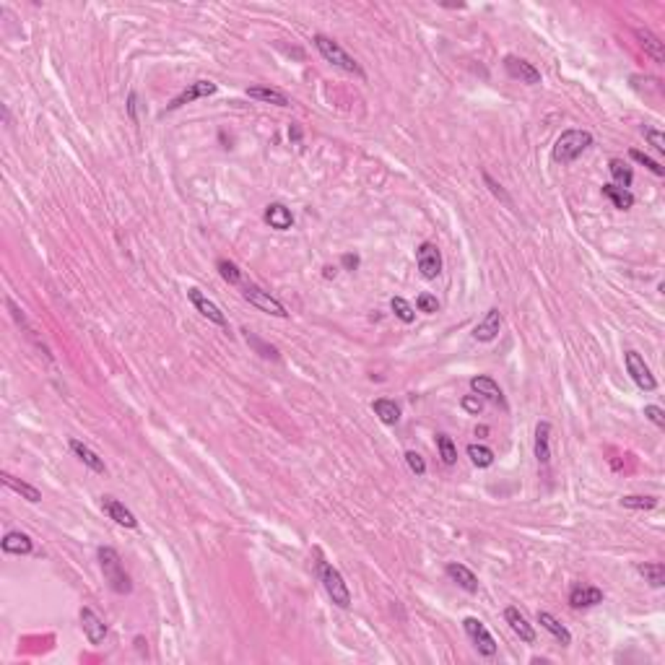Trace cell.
Instances as JSON below:
<instances>
[{
    "label": "cell",
    "mask_w": 665,
    "mask_h": 665,
    "mask_svg": "<svg viewBox=\"0 0 665 665\" xmlns=\"http://www.w3.org/2000/svg\"><path fill=\"white\" fill-rule=\"evenodd\" d=\"M99 567H102V575H105V582L110 585V590L120 595H128L133 590V582H130V575L122 567L120 553L114 551L112 546H102L99 548Z\"/></svg>",
    "instance_id": "cell-1"
},
{
    "label": "cell",
    "mask_w": 665,
    "mask_h": 665,
    "mask_svg": "<svg viewBox=\"0 0 665 665\" xmlns=\"http://www.w3.org/2000/svg\"><path fill=\"white\" fill-rule=\"evenodd\" d=\"M590 146H593V136L587 130H564L553 143V159L559 164H572Z\"/></svg>",
    "instance_id": "cell-2"
},
{
    "label": "cell",
    "mask_w": 665,
    "mask_h": 665,
    "mask_svg": "<svg viewBox=\"0 0 665 665\" xmlns=\"http://www.w3.org/2000/svg\"><path fill=\"white\" fill-rule=\"evenodd\" d=\"M312 42H314V47H317V52H320L328 63H333L336 68H341V71L353 73V76L364 78V68H361V65L356 63V60H353V57L348 55V52H346L336 40H330V37H325V34H314Z\"/></svg>",
    "instance_id": "cell-3"
},
{
    "label": "cell",
    "mask_w": 665,
    "mask_h": 665,
    "mask_svg": "<svg viewBox=\"0 0 665 665\" xmlns=\"http://www.w3.org/2000/svg\"><path fill=\"white\" fill-rule=\"evenodd\" d=\"M317 572H320L322 587H325V593L333 598V603H336L338 608H348V606H351V593H348V585L343 582V575H341L333 564H328V561H320V564H317Z\"/></svg>",
    "instance_id": "cell-4"
},
{
    "label": "cell",
    "mask_w": 665,
    "mask_h": 665,
    "mask_svg": "<svg viewBox=\"0 0 665 665\" xmlns=\"http://www.w3.org/2000/svg\"><path fill=\"white\" fill-rule=\"evenodd\" d=\"M242 297L247 299L249 305L252 307H257L260 312H265V314H273V317H286V307L281 305L278 299L276 297H271V291H263L260 286H255V283H247L245 286V291H242Z\"/></svg>",
    "instance_id": "cell-5"
},
{
    "label": "cell",
    "mask_w": 665,
    "mask_h": 665,
    "mask_svg": "<svg viewBox=\"0 0 665 665\" xmlns=\"http://www.w3.org/2000/svg\"><path fill=\"white\" fill-rule=\"evenodd\" d=\"M463 629H465V634L471 637V642L476 645V649H478L481 655H486V657H494V655H497V642H494V637L489 634V629L483 626L481 618L468 616V618L463 621Z\"/></svg>",
    "instance_id": "cell-6"
},
{
    "label": "cell",
    "mask_w": 665,
    "mask_h": 665,
    "mask_svg": "<svg viewBox=\"0 0 665 665\" xmlns=\"http://www.w3.org/2000/svg\"><path fill=\"white\" fill-rule=\"evenodd\" d=\"M624 361H626V372L632 375L634 385L640 387V390H647V393H652L657 387V379L655 375L649 372V367L645 364V359H642L637 351H626L624 353Z\"/></svg>",
    "instance_id": "cell-7"
},
{
    "label": "cell",
    "mask_w": 665,
    "mask_h": 665,
    "mask_svg": "<svg viewBox=\"0 0 665 665\" xmlns=\"http://www.w3.org/2000/svg\"><path fill=\"white\" fill-rule=\"evenodd\" d=\"M416 263H418V271H421V276H424L426 281L437 278L442 273V252L440 247L434 245V242H421L416 247Z\"/></svg>",
    "instance_id": "cell-8"
},
{
    "label": "cell",
    "mask_w": 665,
    "mask_h": 665,
    "mask_svg": "<svg viewBox=\"0 0 665 665\" xmlns=\"http://www.w3.org/2000/svg\"><path fill=\"white\" fill-rule=\"evenodd\" d=\"M218 91V86L213 83V81H195V83H190V86L184 88L182 94H177L172 102L167 105L169 112H175V110H180V107L184 105H193V102H198V99H206V97H213Z\"/></svg>",
    "instance_id": "cell-9"
},
{
    "label": "cell",
    "mask_w": 665,
    "mask_h": 665,
    "mask_svg": "<svg viewBox=\"0 0 665 665\" xmlns=\"http://www.w3.org/2000/svg\"><path fill=\"white\" fill-rule=\"evenodd\" d=\"M187 299L193 302V307L198 310V312L206 317L208 322H213V325H218V328H229V320H226V314L218 310V305H213L206 294H203L201 289H187Z\"/></svg>",
    "instance_id": "cell-10"
},
{
    "label": "cell",
    "mask_w": 665,
    "mask_h": 665,
    "mask_svg": "<svg viewBox=\"0 0 665 665\" xmlns=\"http://www.w3.org/2000/svg\"><path fill=\"white\" fill-rule=\"evenodd\" d=\"M78 618H81V629H83V634H86V640L91 642V645H102V642L107 640V624L97 611L83 606V608L78 611Z\"/></svg>",
    "instance_id": "cell-11"
},
{
    "label": "cell",
    "mask_w": 665,
    "mask_h": 665,
    "mask_svg": "<svg viewBox=\"0 0 665 665\" xmlns=\"http://www.w3.org/2000/svg\"><path fill=\"white\" fill-rule=\"evenodd\" d=\"M505 71L510 73L512 78L522 81V83H530V86L541 83V71H538L533 63H528V60H522V57H517V55L505 57Z\"/></svg>",
    "instance_id": "cell-12"
},
{
    "label": "cell",
    "mask_w": 665,
    "mask_h": 665,
    "mask_svg": "<svg viewBox=\"0 0 665 665\" xmlns=\"http://www.w3.org/2000/svg\"><path fill=\"white\" fill-rule=\"evenodd\" d=\"M102 510H105V512L110 514V520H114L117 525H122V528H138L136 514L130 512V510H128L125 505H122L120 499L102 497Z\"/></svg>",
    "instance_id": "cell-13"
},
{
    "label": "cell",
    "mask_w": 665,
    "mask_h": 665,
    "mask_svg": "<svg viewBox=\"0 0 665 665\" xmlns=\"http://www.w3.org/2000/svg\"><path fill=\"white\" fill-rule=\"evenodd\" d=\"M502 322H505L502 320V312H499V310H489L486 317L473 328V338H476V341H481V343H489V341H494V338L499 336Z\"/></svg>",
    "instance_id": "cell-14"
},
{
    "label": "cell",
    "mask_w": 665,
    "mask_h": 665,
    "mask_svg": "<svg viewBox=\"0 0 665 665\" xmlns=\"http://www.w3.org/2000/svg\"><path fill=\"white\" fill-rule=\"evenodd\" d=\"M598 603H603V590L595 585H577L569 593V606L572 608H590V606H598Z\"/></svg>",
    "instance_id": "cell-15"
},
{
    "label": "cell",
    "mask_w": 665,
    "mask_h": 665,
    "mask_svg": "<svg viewBox=\"0 0 665 665\" xmlns=\"http://www.w3.org/2000/svg\"><path fill=\"white\" fill-rule=\"evenodd\" d=\"M471 390L476 395H481V398H486V401L497 403V406H502V408H507V401H505V393H502V387L491 379V377H473L471 379Z\"/></svg>",
    "instance_id": "cell-16"
},
{
    "label": "cell",
    "mask_w": 665,
    "mask_h": 665,
    "mask_svg": "<svg viewBox=\"0 0 665 665\" xmlns=\"http://www.w3.org/2000/svg\"><path fill=\"white\" fill-rule=\"evenodd\" d=\"M447 577L455 582L457 587H463L465 593H478V577L473 575L471 569L465 567V564H457V561H449L447 564Z\"/></svg>",
    "instance_id": "cell-17"
},
{
    "label": "cell",
    "mask_w": 665,
    "mask_h": 665,
    "mask_svg": "<svg viewBox=\"0 0 665 665\" xmlns=\"http://www.w3.org/2000/svg\"><path fill=\"white\" fill-rule=\"evenodd\" d=\"M634 37L640 40L642 49H645V55L652 57V63H657V65H663V63H665V47H663V42L657 40V37H655L652 32H649V29H634Z\"/></svg>",
    "instance_id": "cell-18"
},
{
    "label": "cell",
    "mask_w": 665,
    "mask_h": 665,
    "mask_svg": "<svg viewBox=\"0 0 665 665\" xmlns=\"http://www.w3.org/2000/svg\"><path fill=\"white\" fill-rule=\"evenodd\" d=\"M265 224H271V229H278V232H286L294 226V213H291L283 203H271L265 208Z\"/></svg>",
    "instance_id": "cell-19"
},
{
    "label": "cell",
    "mask_w": 665,
    "mask_h": 665,
    "mask_svg": "<svg viewBox=\"0 0 665 665\" xmlns=\"http://www.w3.org/2000/svg\"><path fill=\"white\" fill-rule=\"evenodd\" d=\"M538 624L543 626L548 634H553V640L561 642V647H569V645H572V634H569V629L561 624L556 616H551L548 611H538Z\"/></svg>",
    "instance_id": "cell-20"
},
{
    "label": "cell",
    "mask_w": 665,
    "mask_h": 665,
    "mask_svg": "<svg viewBox=\"0 0 665 665\" xmlns=\"http://www.w3.org/2000/svg\"><path fill=\"white\" fill-rule=\"evenodd\" d=\"M536 460L541 465H548L551 460V424L548 421H541L536 426Z\"/></svg>",
    "instance_id": "cell-21"
},
{
    "label": "cell",
    "mask_w": 665,
    "mask_h": 665,
    "mask_svg": "<svg viewBox=\"0 0 665 665\" xmlns=\"http://www.w3.org/2000/svg\"><path fill=\"white\" fill-rule=\"evenodd\" d=\"M505 621L510 624V629H512V632L517 634L522 642H536V629L528 624V618L522 616L517 608H507L505 611Z\"/></svg>",
    "instance_id": "cell-22"
},
{
    "label": "cell",
    "mask_w": 665,
    "mask_h": 665,
    "mask_svg": "<svg viewBox=\"0 0 665 665\" xmlns=\"http://www.w3.org/2000/svg\"><path fill=\"white\" fill-rule=\"evenodd\" d=\"M71 449L76 452V457H78V460L86 465V468H91L94 473H107L105 460H102V457H99L94 449L88 447V445H83L81 440H71Z\"/></svg>",
    "instance_id": "cell-23"
},
{
    "label": "cell",
    "mask_w": 665,
    "mask_h": 665,
    "mask_svg": "<svg viewBox=\"0 0 665 665\" xmlns=\"http://www.w3.org/2000/svg\"><path fill=\"white\" fill-rule=\"evenodd\" d=\"M32 548H34L32 538L26 536V533H21V530H11V533L3 536V551L6 553L26 556V553H32Z\"/></svg>",
    "instance_id": "cell-24"
},
{
    "label": "cell",
    "mask_w": 665,
    "mask_h": 665,
    "mask_svg": "<svg viewBox=\"0 0 665 665\" xmlns=\"http://www.w3.org/2000/svg\"><path fill=\"white\" fill-rule=\"evenodd\" d=\"M247 97L252 99H260V102H265V105H276V107H289L291 99L283 94V91H278V88L273 86H252L247 88Z\"/></svg>",
    "instance_id": "cell-25"
},
{
    "label": "cell",
    "mask_w": 665,
    "mask_h": 665,
    "mask_svg": "<svg viewBox=\"0 0 665 665\" xmlns=\"http://www.w3.org/2000/svg\"><path fill=\"white\" fill-rule=\"evenodd\" d=\"M372 408H375V413L379 416L382 424L393 426L401 421V406L395 401H390V398H377V401L372 403Z\"/></svg>",
    "instance_id": "cell-26"
},
{
    "label": "cell",
    "mask_w": 665,
    "mask_h": 665,
    "mask_svg": "<svg viewBox=\"0 0 665 665\" xmlns=\"http://www.w3.org/2000/svg\"><path fill=\"white\" fill-rule=\"evenodd\" d=\"M0 478H3V483H6L8 489H13V491H16V494H21V497H24L26 502H32V505H37V502H42V491L37 489V486H32V483L18 481V478H13L11 473H3Z\"/></svg>",
    "instance_id": "cell-27"
},
{
    "label": "cell",
    "mask_w": 665,
    "mask_h": 665,
    "mask_svg": "<svg viewBox=\"0 0 665 665\" xmlns=\"http://www.w3.org/2000/svg\"><path fill=\"white\" fill-rule=\"evenodd\" d=\"M603 195H606V198L613 203V208H618V211H629L634 206V195L629 193V190H624V187H618V184H603Z\"/></svg>",
    "instance_id": "cell-28"
},
{
    "label": "cell",
    "mask_w": 665,
    "mask_h": 665,
    "mask_svg": "<svg viewBox=\"0 0 665 665\" xmlns=\"http://www.w3.org/2000/svg\"><path fill=\"white\" fill-rule=\"evenodd\" d=\"M637 572H640L645 582H649L652 587H663L665 585V564L660 561H645V564H637Z\"/></svg>",
    "instance_id": "cell-29"
},
{
    "label": "cell",
    "mask_w": 665,
    "mask_h": 665,
    "mask_svg": "<svg viewBox=\"0 0 665 665\" xmlns=\"http://www.w3.org/2000/svg\"><path fill=\"white\" fill-rule=\"evenodd\" d=\"M468 457H471L473 465H478V468H489L491 463H494V449L486 447V445H468Z\"/></svg>",
    "instance_id": "cell-30"
},
{
    "label": "cell",
    "mask_w": 665,
    "mask_h": 665,
    "mask_svg": "<svg viewBox=\"0 0 665 665\" xmlns=\"http://www.w3.org/2000/svg\"><path fill=\"white\" fill-rule=\"evenodd\" d=\"M608 169H611V177L616 180L618 187L629 190V184H632V180H634V172H632V169L626 167V164H624L621 159H611Z\"/></svg>",
    "instance_id": "cell-31"
},
{
    "label": "cell",
    "mask_w": 665,
    "mask_h": 665,
    "mask_svg": "<svg viewBox=\"0 0 665 665\" xmlns=\"http://www.w3.org/2000/svg\"><path fill=\"white\" fill-rule=\"evenodd\" d=\"M437 447H440L442 463H445V465H455L457 463V447H455V442L449 440L447 434H437Z\"/></svg>",
    "instance_id": "cell-32"
},
{
    "label": "cell",
    "mask_w": 665,
    "mask_h": 665,
    "mask_svg": "<svg viewBox=\"0 0 665 665\" xmlns=\"http://www.w3.org/2000/svg\"><path fill=\"white\" fill-rule=\"evenodd\" d=\"M216 268H218V273H221V278H224L229 286H240L242 283V271L232 260H218Z\"/></svg>",
    "instance_id": "cell-33"
},
{
    "label": "cell",
    "mask_w": 665,
    "mask_h": 665,
    "mask_svg": "<svg viewBox=\"0 0 665 665\" xmlns=\"http://www.w3.org/2000/svg\"><path fill=\"white\" fill-rule=\"evenodd\" d=\"M390 310H393L395 317H398L401 322H413V320H416L413 307H411L403 297H393V299H390Z\"/></svg>",
    "instance_id": "cell-34"
},
{
    "label": "cell",
    "mask_w": 665,
    "mask_h": 665,
    "mask_svg": "<svg viewBox=\"0 0 665 665\" xmlns=\"http://www.w3.org/2000/svg\"><path fill=\"white\" fill-rule=\"evenodd\" d=\"M621 507H626V510H655L657 499L655 497H634V494H629V497L621 499Z\"/></svg>",
    "instance_id": "cell-35"
},
{
    "label": "cell",
    "mask_w": 665,
    "mask_h": 665,
    "mask_svg": "<svg viewBox=\"0 0 665 665\" xmlns=\"http://www.w3.org/2000/svg\"><path fill=\"white\" fill-rule=\"evenodd\" d=\"M245 338H247V343L252 346V348H255V351L260 353V356H265V359H278V351H276L273 346L263 343L260 338H255L252 333H249V330H245Z\"/></svg>",
    "instance_id": "cell-36"
},
{
    "label": "cell",
    "mask_w": 665,
    "mask_h": 665,
    "mask_svg": "<svg viewBox=\"0 0 665 665\" xmlns=\"http://www.w3.org/2000/svg\"><path fill=\"white\" fill-rule=\"evenodd\" d=\"M629 156H632V159L637 161V164L647 167L649 172H652V175H657V177H663V175H665V169L660 167V164H657L655 159H649L647 153H642V151H637V148H632V151H629Z\"/></svg>",
    "instance_id": "cell-37"
},
{
    "label": "cell",
    "mask_w": 665,
    "mask_h": 665,
    "mask_svg": "<svg viewBox=\"0 0 665 665\" xmlns=\"http://www.w3.org/2000/svg\"><path fill=\"white\" fill-rule=\"evenodd\" d=\"M416 307H418V312H426V314L440 312V302H437L434 294H421V297L416 299Z\"/></svg>",
    "instance_id": "cell-38"
},
{
    "label": "cell",
    "mask_w": 665,
    "mask_h": 665,
    "mask_svg": "<svg viewBox=\"0 0 665 665\" xmlns=\"http://www.w3.org/2000/svg\"><path fill=\"white\" fill-rule=\"evenodd\" d=\"M645 138H647L649 146H652V148H655L657 153H665V136H663V130L645 128Z\"/></svg>",
    "instance_id": "cell-39"
},
{
    "label": "cell",
    "mask_w": 665,
    "mask_h": 665,
    "mask_svg": "<svg viewBox=\"0 0 665 665\" xmlns=\"http://www.w3.org/2000/svg\"><path fill=\"white\" fill-rule=\"evenodd\" d=\"M406 463H408V468L416 473V476H424V473H426L424 457L418 455V452H413V449H408V452H406Z\"/></svg>",
    "instance_id": "cell-40"
},
{
    "label": "cell",
    "mask_w": 665,
    "mask_h": 665,
    "mask_svg": "<svg viewBox=\"0 0 665 665\" xmlns=\"http://www.w3.org/2000/svg\"><path fill=\"white\" fill-rule=\"evenodd\" d=\"M645 416L657 426V429H665V411L660 406H645Z\"/></svg>",
    "instance_id": "cell-41"
},
{
    "label": "cell",
    "mask_w": 665,
    "mask_h": 665,
    "mask_svg": "<svg viewBox=\"0 0 665 665\" xmlns=\"http://www.w3.org/2000/svg\"><path fill=\"white\" fill-rule=\"evenodd\" d=\"M463 408L468 411V413H473V416H478V413L483 411V401L476 393L465 395V398H463Z\"/></svg>",
    "instance_id": "cell-42"
},
{
    "label": "cell",
    "mask_w": 665,
    "mask_h": 665,
    "mask_svg": "<svg viewBox=\"0 0 665 665\" xmlns=\"http://www.w3.org/2000/svg\"><path fill=\"white\" fill-rule=\"evenodd\" d=\"M483 182L489 184V190H491V193H494V195H497V198H502V201H505V203H510V198H507V193H505V190H502V184H499V182H494V180H491V175H486V172H483Z\"/></svg>",
    "instance_id": "cell-43"
},
{
    "label": "cell",
    "mask_w": 665,
    "mask_h": 665,
    "mask_svg": "<svg viewBox=\"0 0 665 665\" xmlns=\"http://www.w3.org/2000/svg\"><path fill=\"white\" fill-rule=\"evenodd\" d=\"M341 263H343L346 271H356V268H359V255H351V252H346V255L341 257Z\"/></svg>",
    "instance_id": "cell-44"
},
{
    "label": "cell",
    "mask_w": 665,
    "mask_h": 665,
    "mask_svg": "<svg viewBox=\"0 0 665 665\" xmlns=\"http://www.w3.org/2000/svg\"><path fill=\"white\" fill-rule=\"evenodd\" d=\"M128 112H130V120H136V94L128 97Z\"/></svg>",
    "instance_id": "cell-45"
},
{
    "label": "cell",
    "mask_w": 665,
    "mask_h": 665,
    "mask_svg": "<svg viewBox=\"0 0 665 665\" xmlns=\"http://www.w3.org/2000/svg\"><path fill=\"white\" fill-rule=\"evenodd\" d=\"M289 138H291V141H297V143H299V138H302V130H299L297 125H291V128H289Z\"/></svg>",
    "instance_id": "cell-46"
},
{
    "label": "cell",
    "mask_w": 665,
    "mask_h": 665,
    "mask_svg": "<svg viewBox=\"0 0 665 665\" xmlns=\"http://www.w3.org/2000/svg\"><path fill=\"white\" fill-rule=\"evenodd\" d=\"M325 278H336V268H333V265L325 268Z\"/></svg>",
    "instance_id": "cell-47"
}]
</instances>
